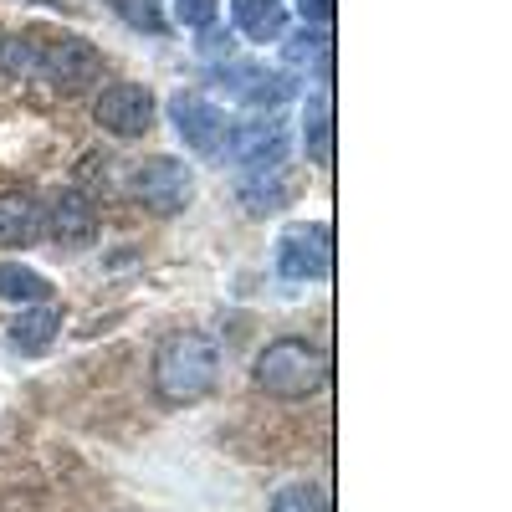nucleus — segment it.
Wrapping results in <instances>:
<instances>
[{
  "label": "nucleus",
  "mask_w": 512,
  "mask_h": 512,
  "mask_svg": "<svg viewBox=\"0 0 512 512\" xmlns=\"http://www.w3.org/2000/svg\"><path fill=\"white\" fill-rule=\"evenodd\" d=\"M303 16H308V26L323 36V31L333 26V0H303Z\"/></svg>",
  "instance_id": "20"
},
{
  "label": "nucleus",
  "mask_w": 512,
  "mask_h": 512,
  "mask_svg": "<svg viewBox=\"0 0 512 512\" xmlns=\"http://www.w3.org/2000/svg\"><path fill=\"white\" fill-rule=\"evenodd\" d=\"M57 328H62V308H57V303H36V308H26L21 318H11L6 338H11L16 354H41V349H52Z\"/></svg>",
  "instance_id": "10"
},
{
  "label": "nucleus",
  "mask_w": 512,
  "mask_h": 512,
  "mask_svg": "<svg viewBox=\"0 0 512 512\" xmlns=\"http://www.w3.org/2000/svg\"><path fill=\"white\" fill-rule=\"evenodd\" d=\"M216 6H221V0H175V16H180L185 26L205 31L210 21H216Z\"/></svg>",
  "instance_id": "17"
},
{
  "label": "nucleus",
  "mask_w": 512,
  "mask_h": 512,
  "mask_svg": "<svg viewBox=\"0 0 512 512\" xmlns=\"http://www.w3.org/2000/svg\"><path fill=\"white\" fill-rule=\"evenodd\" d=\"M303 144H308L313 164L333 159V103H328V93H313L303 103Z\"/></svg>",
  "instance_id": "13"
},
{
  "label": "nucleus",
  "mask_w": 512,
  "mask_h": 512,
  "mask_svg": "<svg viewBox=\"0 0 512 512\" xmlns=\"http://www.w3.org/2000/svg\"><path fill=\"white\" fill-rule=\"evenodd\" d=\"M93 118L113 139H139V134H149V123H154V93L139 88V82H113V88L98 93Z\"/></svg>",
  "instance_id": "6"
},
{
  "label": "nucleus",
  "mask_w": 512,
  "mask_h": 512,
  "mask_svg": "<svg viewBox=\"0 0 512 512\" xmlns=\"http://www.w3.org/2000/svg\"><path fill=\"white\" fill-rule=\"evenodd\" d=\"M36 52H41V77H52L62 93H82L93 82L98 72V52L88 47V41H77V36H52V41H36Z\"/></svg>",
  "instance_id": "7"
},
{
  "label": "nucleus",
  "mask_w": 512,
  "mask_h": 512,
  "mask_svg": "<svg viewBox=\"0 0 512 512\" xmlns=\"http://www.w3.org/2000/svg\"><path fill=\"white\" fill-rule=\"evenodd\" d=\"M236 139V149H226L236 164H246V169H277L282 164V154H287V134L277 123H246L241 134H231Z\"/></svg>",
  "instance_id": "9"
},
{
  "label": "nucleus",
  "mask_w": 512,
  "mask_h": 512,
  "mask_svg": "<svg viewBox=\"0 0 512 512\" xmlns=\"http://www.w3.org/2000/svg\"><path fill=\"white\" fill-rule=\"evenodd\" d=\"M52 236L62 246H93L98 241V205L82 195V190H62L57 205H52V216H47Z\"/></svg>",
  "instance_id": "8"
},
{
  "label": "nucleus",
  "mask_w": 512,
  "mask_h": 512,
  "mask_svg": "<svg viewBox=\"0 0 512 512\" xmlns=\"http://www.w3.org/2000/svg\"><path fill=\"white\" fill-rule=\"evenodd\" d=\"M277 272L292 282H323L333 272V236L318 221L303 226H287L277 241Z\"/></svg>",
  "instance_id": "3"
},
{
  "label": "nucleus",
  "mask_w": 512,
  "mask_h": 512,
  "mask_svg": "<svg viewBox=\"0 0 512 512\" xmlns=\"http://www.w3.org/2000/svg\"><path fill=\"white\" fill-rule=\"evenodd\" d=\"M41 236V205L26 190L0 195V246H31Z\"/></svg>",
  "instance_id": "11"
},
{
  "label": "nucleus",
  "mask_w": 512,
  "mask_h": 512,
  "mask_svg": "<svg viewBox=\"0 0 512 512\" xmlns=\"http://www.w3.org/2000/svg\"><path fill=\"white\" fill-rule=\"evenodd\" d=\"M251 379L272 400H308L328 384V354L318 344H308V338H277V344L262 349Z\"/></svg>",
  "instance_id": "2"
},
{
  "label": "nucleus",
  "mask_w": 512,
  "mask_h": 512,
  "mask_svg": "<svg viewBox=\"0 0 512 512\" xmlns=\"http://www.w3.org/2000/svg\"><path fill=\"white\" fill-rule=\"evenodd\" d=\"M169 118H175L180 139H185L195 154H205V159H221V154H226V144H231V118H226L216 103H205V98H195V93H175V98H169Z\"/></svg>",
  "instance_id": "5"
},
{
  "label": "nucleus",
  "mask_w": 512,
  "mask_h": 512,
  "mask_svg": "<svg viewBox=\"0 0 512 512\" xmlns=\"http://www.w3.org/2000/svg\"><path fill=\"white\" fill-rule=\"evenodd\" d=\"M134 195L154 210V216H180V210L190 205V195H195V180H190V169L180 159L154 154L134 169Z\"/></svg>",
  "instance_id": "4"
},
{
  "label": "nucleus",
  "mask_w": 512,
  "mask_h": 512,
  "mask_svg": "<svg viewBox=\"0 0 512 512\" xmlns=\"http://www.w3.org/2000/svg\"><path fill=\"white\" fill-rule=\"evenodd\" d=\"M216 379H221V349L210 344L205 333L180 328V333H169L159 344V354H154V390H159V400L195 405V400H205L210 390H216Z\"/></svg>",
  "instance_id": "1"
},
{
  "label": "nucleus",
  "mask_w": 512,
  "mask_h": 512,
  "mask_svg": "<svg viewBox=\"0 0 512 512\" xmlns=\"http://www.w3.org/2000/svg\"><path fill=\"white\" fill-rule=\"evenodd\" d=\"M0 297L16 303V308H36V303H52V282L41 272H31V267L6 262V267H0Z\"/></svg>",
  "instance_id": "14"
},
{
  "label": "nucleus",
  "mask_w": 512,
  "mask_h": 512,
  "mask_svg": "<svg viewBox=\"0 0 512 512\" xmlns=\"http://www.w3.org/2000/svg\"><path fill=\"white\" fill-rule=\"evenodd\" d=\"M113 6L134 16V26H139V31H159V26H164V21H159V11H154V0H113Z\"/></svg>",
  "instance_id": "18"
},
{
  "label": "nucleus",
  "mask_w": 512,
  "mask_h": 512,
  "mask_svg": "<svg viewBox=\"0 0 512 512\" xmlns=\"http://www.w3.org/2000/svg\"><path fill=\"white\" fill-rule=\"evenodd\" d=\"M308 57H323V36H318V31L287 41V62H308Z\"/></svg>",
  "instance_id": "19"
},
{
  "label": "nucleus",
  "mask_w": 512,
  "mask_h": 512,
  "mask_svg": "<svg viewBox=\"0 0 512 512\" xmlns=\"http://www.w3.org/2000/svg\"><path fill=\"white\" fill-rule=\"evenodd\" d=\"M231 21L246 41H277L287 31L282 0H231Z\"/></svg>",
  "instance_id": "12"
},
{
  "label": "nucleus",
  "mask_w": 512,
  "mask_h": 512,
  "mask_svg": "<svg viewBox=\"0 0 512 512\" xmlns=\"http://www.w3.org/2000/svg\"><path fill=\"white\" fill-rule=\"evenodd\" d=\"M272 512H328V497L313 482H287L272 492Z\"/></svg>",
  "instance_id": "15"
},
{
  "label": "nucleus",
  "mask_w": 512,
  "mask_h": 512,
  "mask_svg": "<svg viewBox=\"0 0 512 512\" xmlns=\"http://www.w3.org/2000/svg\"><path fill=\"white\" fill-rule=\"evenodd\" d=\"M292 195V185L277 175V169H267V180H251V185H241V200L251 205V210H272V205H282Z\"/></svg>",
  "instance_id": "16"
}]
</instances>
